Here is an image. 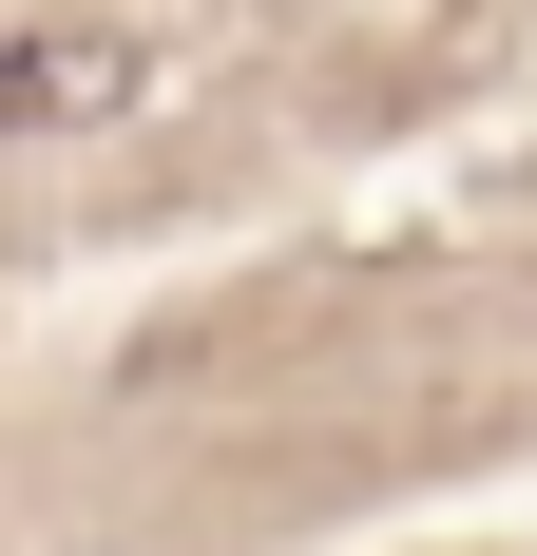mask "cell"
<instances>
[{"label": "cell", "instance_id": "cell-1", "mask_svg": "<svg viewBox=\"0 0 537 556\" xmlns=\"http://www.w3.org/2000/svg\"><path fill=\"white\" fill-rule=\"evenodd\" d=\"M154 115V39L115 20H0V135H115Z\"/></svg>", "mask_w": 537, "mask_h": 556}]
</instances>
